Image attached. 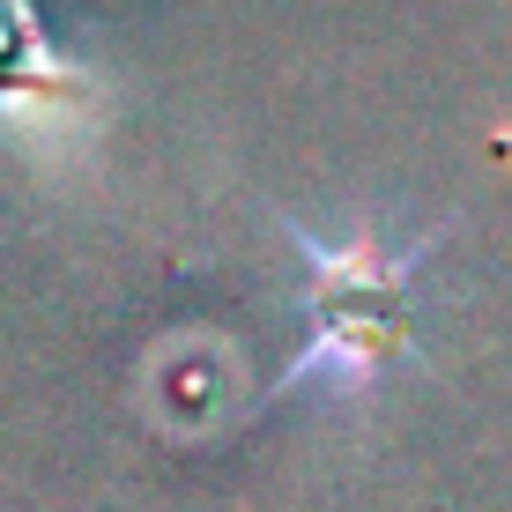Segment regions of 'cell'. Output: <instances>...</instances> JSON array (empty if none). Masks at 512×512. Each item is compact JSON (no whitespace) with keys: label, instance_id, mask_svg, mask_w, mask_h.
Here are the masks:
<instances>
[{"label":"cell","instance_id":"cell-1","mask_svg":"<svg viewBox=\"0 0 512 512\" xmlns=\"http://www.w3.org/2000/svg\"><path fill=\"white\" fill-rule=\"evenodd\" d=\"M268 223L305 260V312H312V342L275 372L268 401L297 394V386L320 379V372L342 386V401H364L394 364H416L409 290H416V268L431 253V238L386 245L379 216H357L349 238H334V245L320 231H305V223H290V208H275Z\"/></svg>","mask_w":512,"mask_h":512}]
</instances>
